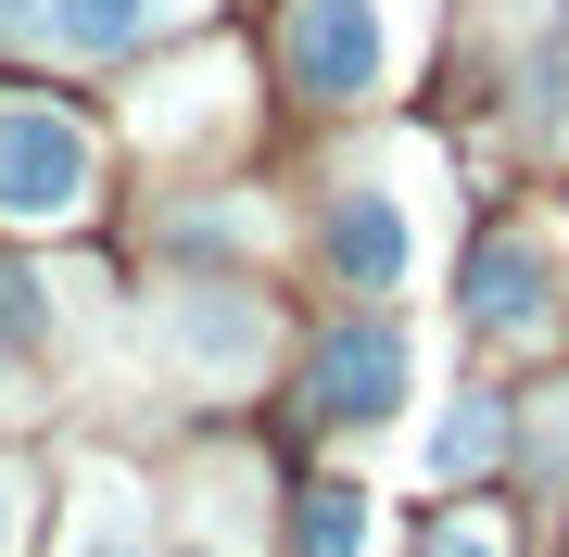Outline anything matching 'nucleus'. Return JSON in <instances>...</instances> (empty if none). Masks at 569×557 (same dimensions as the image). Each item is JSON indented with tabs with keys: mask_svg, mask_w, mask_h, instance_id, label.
<instances>
[{
	"mask_svg": "<svg viewBox=\"0 0 569 557\" xmlns=\"http://www.w3.org/2000/svg\"><path fill=\"white\" fill-rule=\"evenodd\" d=\"M51 342V279L39 267H0V392H13V368Z\"/></svg>",
	"mask_w": 569,
	"mask_h": 557,
	"instance_id": "10",
	"label": "nucleus"
},
{
	"mask_svg": "<svg viewBox=\"0 0 569 557\" xmlns=\"http://www.w3.org/2000/svg\"><path fill=\"white\" fill-rule=\"evenodd\" d=\"M406 380H418V355H406V330H380V317H342V330H317V355H305V406L342 418V431L392 418Z\"/></svg>",
	"mask_w": 569,
	"mask_h": 557,
	"instance_id": "2",
	"label": "nucleus"
},
{
	"mask_svg": "<svg viewBox=\"0 0 569 557\" xmlns=\"http://www.w3.org/2000/svg\"><path fill=\"white\" fill-rule=\"evenodd\" d=\"M545 317H557V291H545V253H531V241H481V253H468V330H481V342L545 330Z\"/></svg>",
	"mask_w": 569,
	"mask_h": 557,
	"instance_id": "6",
	"label": "nucleus"
},
{
	"mask_svg": "<svg viewBox=\"0 0 569 557\" xmlns=\"http://www.w3.org/2000/svg\"><path fill=\"white\" fill-rule=\"evenodd\" d=\"M317 267L342 279V291H406V267H418L406 203H392V190H342V203L317 216Z\"/></svg>",
	"mask_w": 569,
	"mask_h": 557,
	"instance_id": "5",
	"label": "nucleus"
},
{
	"mask_svg": "<svg viewBox=\"0 0 569 557\" xmlns=\"http://www.w3.org/2000/svg\"><path fill=\"white\" fill-rule=\"evenodd\" d=\"M507 431H519V406H507V392H468V406L443 418V431H430V469H443V481L493 469V456H507Z\"/></svg>",
	"mask_w": 569,
	"mask_h": 557,
	"instance_id": "9",
	"label": "nucleus"
},
{
	"mask_svg": "<svg viewBox=\"0 0 569 557\" xmlns=\"http://www.w3.org/2000/svg\"><path fill=\"white\" fill-rule=\"evenodd\" d=\"M102 190V140L63 102H0V228H63Z\"/></svg>",
	"mask_w": 569,
	"mask_h": 557,
	"instance_id": "1",
	"label": "nucleus"
},
{
	"mask_svg": "<svg viewBox=\"0 0 569 557\" xmlns=\"http://www.w3.org/2000/svg\"><path fill=\"white\" fill-rule=\"evenodd\" d=\"M279 51H291V77H305L317 102H367V89H380V63H392L380 0H291Z\"/></svg>",
	"mask_w": 569,
	"mask_h": 557,
	"instance_id": "3",
	"label": "nucleus"
},
{
	"mask_svg": "<svg viewBox=\"0 0 569 557\" xmlns=\"http://www.w3.org/2000/svg\"><path fill=\"white\" fill-rule=\"evenodd\" d=\"M178 13H190V0H0V39L63 51V63H114V51L164 39Z\"/></svg>",
	"mask_w": 569,
	"mask_h": 557,
	"instance_id": "4",
	"label": "nucleus"
},
{
	"mask_svg": "<svg viewBox=\"0 0 569 557\" xmlns=\"http://www.w3.org/2000/svg\"><path fill=\"white\" fill-rule=\"evenodd\" d=\"M26 545V469H0V557Z\"/></svg>",
	"mask_w": 569,
	"mask_h": 557,
	"instance_id": "13",
	"label": "nucleus"
},
{
	"mask_svg": "<svg viewBox=\"0 0 569 557\" xmlns=\"http://www.w3.org/2000/svg\"><path fill=\"white\" fill-rule=\"evenodd\" d=\"M178 355H190V368H228V380H241L253 355H266L253 291H190V305H178Z\"/></svg>",
	"mask_w": 569,
	"mask_h": 557,
	"instance_id": "7",
	"label": "nucleus"
},
{
	"mask_svg": "<svg viewBox=\"0 0 569 557\" xmlns=\"http://www.w3.org/2000/svg\"><path fill=\"white\" fill-rule=\"evenodd\" d=\"M63 557H152V533H140V495H127V481H89L77 545H63Z\"/></svg>",
	"mask_w": 569,
	"mask_h": 557,
	"instance_id": "11",
	"label": "nucleus"
},
{
	"mask_svg": "<svg viewBox=\"0 0 569 557\" xmlns=\"http://www.w3.org/2000/svg\"><path fill=\"white\" fill-rule=\"evenodd\" d=\"M291 557H367V481H305L291 495Z\"/></svg>",
	"mask_w": 569,
	"mask_h": 557,
	"instance_id": "8",
	"label": "nucleus"
},
{
	"mask_svg": "<svg viewBox=\"0 0 569 557\" xmlns=\"http://www.w3.org/2000/svg\"><path fill=\"white\" fill-rule=\"evenodd\" d=\"M418 557H507V533H493V519H481V507H456V519H443V533H430Z\"/></svg>",
	"mask_w": 569,
	"mask_h": 557,
	"instance_id": "12",
	"label": "nucleus"
}]
</instances>
